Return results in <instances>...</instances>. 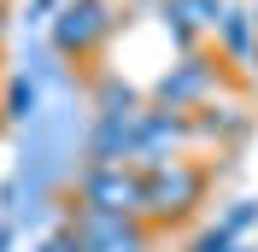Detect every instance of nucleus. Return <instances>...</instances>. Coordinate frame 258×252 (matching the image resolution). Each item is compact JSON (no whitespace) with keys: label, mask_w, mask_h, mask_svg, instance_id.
Masks as SVG:
<instances>
[{"label":"nucleus","mask_w":258,"mask_h":252,"mask_svg":"<svg viewBox=\"0 0 258 252\" xmlns=\"http://www.w3.org/2000/svg\"><path fill=\"white\" fill-rule=\"evenodd\" d=\"M117 35V0H64L53 12V47L59 59H94Z\"/></svg>","instance_id":"obj_1"},{"label":"nucleus","mask_w":258,"mask_h":252,"mask_svg":"<svg viewBox=\"0 0 258 252\" xmlns=\"http://www.w3.org/2000/svg\"><path fill=\"white\" fill-rule=\"evenodd\" d=\"M206 194V170L188 158H170L141 176V217H188Z\"/></svg>","instance_id":"obj_2"},{"label":"nucleus","mask_w":258,"mask_h":252,"mask_svg":"<svg viewBox=\"0 0 258 252\" xmlns=\"http://www.w3.org/2000/svg\"><path fill=\"white\" fill-rule=\"evenodd\" d=\"M82 211H106V217H141V170L135 164H88L77 182Z\"/></svg>","instance_id":"obj_3"},{"label":"nucleus","mask_w":258,"mask_h":252,"mask_svg":"<svg viewBox=\"0 0 258 252\" xmlns=\"http://www.w3.org/2000/svg\"><path fill=\"white\" fill-rule=\"evenodd\" d=\"M71 240L77 252H147V229L135 217H106V211H82L71 217Z\"/></svg>","instance_id":"obj_4"},{"label":"nucleus","mask_w":258,"mask_h":252,"mask_svg":"<svg viewBox=\"0 0 258 252\" xmlns=\"http://www.w3.org/2000/svg\"><path fill=\"white\" fill-rule=\"evenodd\" d=\"M211 88H217V65L200 59V53H182L176 71L153 88V106H159V111H182V117H188V111L211 94Z\"/></svg>","instance_id":"obj_5"},{"label":"nucleus","mask_w":258,"mask_h":252,"mask_svg":"<svg viewBox=\"0 0 258 252\" xmlns=\"http://www.w3.org/2000/svg\"><path fill=\"white\" fill-rule=\"evenodd\" d=\"M135 117L141 111H100L94 135H88L94 164H129V153H135Z\"/></svg>","instance_id":"obj_6"},{"label":"nucleus","mask_w":258,"mask_h":252,"mask_svg":"<svg viewBox=\"0 0 258 252\" xmlns=\"http://www.w3.org/2000/svg\"><path fill=\"white\" fill-rule=\"evenodd\" d=\"M223 12H229L223 0H164V30L176 35L182 53H194V35H200V30H217Z\"/></svg>","instance_id":"obj_7"},{"label":"nucleus","mask_w":258,"mask_h":252,"mask_svg":"<svg viewBox=\"0 0 258 252\" xmlns=\"http://www.w3.org/2000/svg\"><path fill=\"white\" fill-rule=\"evenodd\" d=\"M217 41H223V59H252V47H258V30H252V12H223L217 18Z\"/></svg>","instance_id":"obj_8"},{"label":"nucleus","mask_w":258,"mask_h":252,"mask_svg":"<svg viewBox=\"0 0 258 252\" xmlns=\"http://www.w3.org/2000/svg\"><path fill=\"white\" fill-rule=\"evenodd\" d=\"M35 111H41V88L30 77H12L6 82V117L12 123H35Z\"/></svg>","instance_id":"obj_9"},{"label":"nucleus","mask_w":258,"mask_h":252,"mask_svg":"<svg viewBox=\"0 0 258 252\" xmlns=\"http://www.w3.org/2000/svg\"><path fill=\"white\" fill-rule=\"evenodd\" d=\"M35 252H77V240H71V229H59V235H47Z\"/></svg>","instance_id":"obj_10"},{"label":"nucleus","mask_w":258,"mask_h":252,"mask_svg":"<svg viewBox=\"0 0 258 252\" xmlns=\"http://www.w3.org/2000/svg\"><path fill=\"white\" fill-rule=\"evenodd\" d=\"M59 6H64V0H35V6H30V18H41V12H59Z\"/></svg>","instance_id":"obj_11"},{"label":"nucleus","mask_w":258,"mask_h":252,"mask_svg":"<svg viewBox=\"0 0 258 252\" xmlns=\"http://www.w3.org/2000/svg\"><path fill=\"white\" fill-rule=\"evenodd\" d=\"M0 35H6V6H0Z\"/></svg>","instance_id":"obj_12"},{"label":"nucleus","mask_w":258,"mask_h":252,"mask_svg":"<svg viewBox=\"0 0 258 252\" xmlns=\"http://www.w3.org/2000/svg\"><path fill=\"white\" fill-rule=\"evenodd\" d=\"M229 252H252V246H229Z\"/></svg>","instance_id":"obj_13"},{"label":"nucleus","mask_w":258,"mask_h":252,"mask_svg":"<svg viewBox=\"0 0 258 252\" xmlns=\"http://www.w3.org/2000/svg\"><path fill=\"white\" fill-rule=\"evenodd\" d=\"M0 252H6V235H0Z\"/></svg>","instance_id":"obj_14"},{"label":"nucleus","mask_w":258,"mask_h":252,"mask_svg":"<svg viewBox=\"0 0 258 252\" xmlns=\"http://www.w3.org/2000/svg\"><path fill=\"white\" fill-rule=\"evenodd\" d=\"M252 30H258V12H252Z\"/></svg>","instance_id":"obj_15"}]
</instances>
